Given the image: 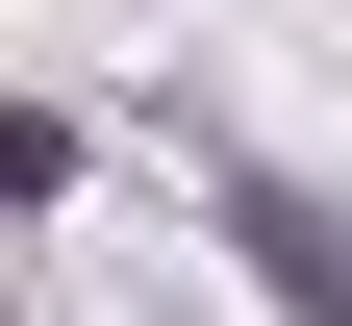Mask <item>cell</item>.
Listing matches in <instances>:
<instances>
[{
    "label": "cell",
    "mask_w": 352,
    "mask_h": 326,
    "mask_svg": "<svg viewBox=\"0 0 352 326\" xmlns=\"http://www.w3.org/2000/svg\"><path fill=\"white\" fill-rule=\"evenodd\" d=\"M227 251H252V276H277V301H302V326H352V226H327V201H302V176H227Z\"/></svg>",
    "instance_id": "cell-1"
}]
</instances>
